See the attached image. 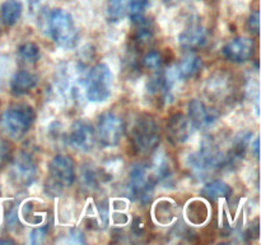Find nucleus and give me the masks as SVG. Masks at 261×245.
<instances>
[{
	"instance_id": "2eb2a0df",
	"label": "nucleus",
	"mask_w": 261,
	"mask_h": 245,
	"mask_svg": "<svg viewBox=\"0 0 261 245\" xmlns=\"http://www.w3.org/2000/svg\"><path fill=\"white\" fill-rule=\"evenodd\" d=\"M201 68H203V60L194 51H188V54L177 64L172 65L173 73L178 82L195 78L200 73Z\"/></svg>"
},
{
	"instance_id": "f8f14e48",
	"label": "nucleus",
	"mask_w": 261,
	"mask_h": 245,
	"mask_svg": "<svg viewBox=\"0 0 261 245\" xmlns=\"http://www.w3.org/2000/svg\"><path fill=\"white\" fill-rule=\"evenodd\" d=\"M51 181L60 188L71 186L75 181V163L68 155H56L48 163Z\"/></svg>"
},
{
	"instance_id": "ddd939ff",
	"label": "nucleus",
	"mask_w": 261,
	"mask_h": 245,
	"mask_svg": "<svg viewBox=\"0 0 261 245\" xmlns=\"http://www.w3.org/2000/svg\"><path fill=\"white\" fill-rule=\"evenodd\" d=\"M224 58L232 63H245L251 60L255 54V41L250 37L240 36L232 38L222 48Z\"/></svg>"
},
{
	"instance_id": "aec40b11",
	"label": "nucleus",
	"mask_w": 261,
	"mask_h": 245,
	"mask_svg": "<svg viewBox=\"0 0 261 245\" xmlns=\"http://www.w3.org/2000/svg\"><path fill=\"white\" fill-rule=\"evenodd\" d=\"M23 5L19 0H5L0 8V17L4 24L14 26L20 19Z\"/></svg>"
},
{
	"instance_id": "bb28decb",
	"label": "nucleus",
	"mask_w": 261,
	"mask_h": 245,
	"mask_svg": "<svg viewBox=\"0 0 261 245\" xmlns=\"http://www.w3.org/2000/svg\"><path fill=\"white\" fill-rule=\"evenodd\" d=\"M229 87L228 81H223V78H217L214 82L209 81V94L217 99H224L229 96Z\"/></svg>"
},
{
	"instance_id": "39448f33",
	"label": "nucleus",
	"mask_w": 261,
	"mask_h": 245,
	"mask_svg": "<svg viewBox=\"0 0 261 245\" xmlns=\"http://www.w3.org/2000/svg\"><path fill=\"white\" fill-rule=\"evenodd\" d=\"M160 142V127L154 117L150 115H142L138 117L132 129V144L135 152L140 155H150L157 150Z\"/></svg>"
},
{
	"instance_id": "c85d7f7f",
	"label": "nucleus",
	"mask_w": 261,
	"mask_h": 245,
	"mask_svg": "<svg viewBox=\"0 0 261 245\" xmlns=\"http://www.w3.org/2000/svg\"><path fill=\"white\" fill-rule=\"evenodd\" d=\"M246 28L251 35H259L260 31V14L259 10H254L246 20Z\"/></svg>"
},
{
	"instance_id": "7ed1b4c3",
	"label": "nucleus",
	"mask_w": 261,
	"mask_h": 245,
	"mask_svg": "<svg viewBox=\"0 0 261 245\" xmlns=\"http://www.w3.org/2000/svg\"><path fill=\"white\" fill-rule=\"evenodd\" d=\"M47 32L54 42L63 48L75 47L79 40V31L69 12L64 9H54L48 13Z\"/></svg>"
},
{
	"instance_id": "dca6fc26",
	"label": "nucleus",
	"mask_w": 261,
	"mask_h": 245,
	"mask_svg": "<svg viewBox=\"0 0 261 245\" xmlns=\"http://www.w3.org/2000/svg\"><path fill=\"white\" fill-rule=\"evenodd\" d=\"M38 78L36 74H33L30 70H18L13 74L12 79L9 82L10 92L14 96H23L27 94L37 86Z\"/></svg>"
},
{
	"instance_id": "c756f323",
	"label": "nucleus",
	"mask_w": 261,
	"mask_h": 245,
	"mask_svg": "<svg viewBox=\"0 0 261 245\" xmlns=\"http://www.w3.org/2000/svg\"><path fill=\"white\" fill-rule=\"evenodd\" d=\"M47 232L48 225L35 229L31 232V242L32 244H41V242H43L46 240V236H47Z\"/></svg>"
},
{
	"instance_id": "a211bd4d",
	"label": "nucleus",
	"mask_w": 261,
	"mask_h": 245,
	"mask_svg": "<svg viewBox=\"0 0 261 245\" xmlns=\"http://www.w3.org/2000/svg\"><path fill=\"white\" fill-rule=\"evenodd\" d=\"M103 174L92 165H84L81 171V186L86 193H92L101 188Z\"/></svg>"
},
{
	"instance_id": "423d86ee",
	"label": "nucleus",
	"mask_w": 261,
	"mask_h": 245,
	"mask_svg": "<svg viewBox=\"0 0 261 245\" xmlns=\"http://www.w3.org/2000/svg\"><path fill=\"white\" fill-rule=\"evenodd\" d=\"M157 184L152 167L145 163H138L132 168L127 181V193L132 199H140L148 202L153 195V190Z\"/></svg>"
},
{
	"instance_id": "cd10ccee",
	"label": "nucleus",
	"mask_w": 261,
	"mask_h": 245,
	"mask_svg": "<svg viewBox=\"0 0 261 245\" xmlns=\"http://www.w3.org/2000/svg\"><path fill=\"white\" fill-rule=\"evenodd\" d=\"M12 153L13 148L10 145V143L8 140L0 138V170L10 162V160H12Z\"/></svg>"
},
{
	"instance_id": "f03ea898",
	"label": "nucleus",
	"mask_w": 261,
	"mask_h": 245,
	"mask_svg": "<svg viewBox=\"0 0 261 245\" xmlns=\"http://www.w3.org/2000/svg\"><path fill=\"white\" fill-rule=\"evenodd\" d=\"M35 120L36 112L32 106L14 105L0 114V129L10 139L19 140L27 134Z\"/></svg>"
},
{
	"instance_id": "4be33fe9",
	"label": "nucleus",
	"mask_w": 261,
	"mask_h": 245,
	"mask_svg": "<svg viewBox=\"0 0 261 245\" xmlns=\"http://www.w3.org/2000/svg\"><path fill=\"white\" fill-rule=\"evenodd\" d=\"M150 167H152L153 175H154L157 184H168L172 181V167H171L170 162H168V160L165 156H158V157L155 158L154 163H153Z\"/></svg>"
},
{
	"instance_id": "412c9836",
	"label": "nucleus",
	"mask_w": 261,
	"mask_h": 245,
	"mask_svg": "<svg viewBox=\"0 0 261 245\" xmlns=\"http://www.w3.org/2000/svg\"><path fill=\"white\" fill-rule=\"evenodd\" d=\"M135 24V33H134V41L139 47H144V46L149 45L154 38V27L150 19L148 18H143L139 22L134 23Z\"/></svg>"
},
{
	"instance_id": "7c9ffc66",
	"label": "nucleus",
	"mask_w": 261,
	"mask_h": 245,
	"mask_svg": "<svg viewBox=\"0 0 261 245\" xmlns=\"http://www.w3.org/2000/svg\"><path fill=\"white\" fill-rule=\"evenodd\" d=\"M250 145H251L252 151H254V156L259 160V137L255 138V140L254 142H251V144Z\"/></svg>"
},
{
	"instance_id": "b1692460",
	"label": "nucleus",
	"mask_w": 261,
	"mask_h": 245,
	"mask_svg": "<svg viewBox=\"0 0 261 245\" xmlns=\"http://www.w3.org/2000/svg\"><path fill=\"white\" fill-rule=\"evenodd\" d=\"M18 55L20 60L25 64L37 63L41 56L40 47L35 42H24L18 47Z\"/></svg>"
},
{
	"instance_id": "f257e3e1",
	"label": "nucleus",
	"mask_w": 261,
	"mask_h": 245,
	"mask_svg": "<svg viewBox=\"0 0 261 245\" xmlns=\"http://www.w3.org/2000/svg\"><path fill=\"white\" fill-rule=\"evenodd\" d=\"M188 165L194 176L204 179L213 171L229 166L228 153L222 150L213 137H205L198 151L189 155Z\"/></svg>"
},
{
	"instance_id": "f3484780",
	"label": "nucleus",
	"mask_w": 261,
	"mask_h": 245,
	"mask_svg": "<svg viewBox=\"0 0 261 245\" xmlns=\"http://www.w3.org/2000/svg\"><path fill=\"white\" fill-rule=\"evenodd\" d=\"M110 214L107 202H101L98 204H92L87 213V226L91 229H105L109 225Z\"/></svg>"
},
{
	"instance_id": "2f4dec72",
	"label": "nucleus",
	"mask_w": 261,
	"mask_h": 245,
	"mask_svg": "<svg viewBox=\"0 0 261 245\" xmlns=\"http://www.w3.org/2000/svg\"><path fill=\"white\" fill-rule=\"evenodd\" d=\"M4 242H14L13 241V240H10V239H0V244H4Z\"/></svg>"
},
{
	"instance_id": "a878e982",
	"label": "nucleus",
	"mask_w": 261,
	"mask_h": 245,
	"mask_svg": "<svg viewBox=\"0 0 261 245\" xmlns=\"http://www.w3.org/2000/svg\"><path fill=\"white\" fill-rule=\"evenodd\" d=\"M148 7V0H129V17L133 23H137L145 17V10Z\"/></svg>"
},
{
	"instance_id": "0eeeda50",
	"label": "nucleus",
	"mask_w": 261,
	"mask_h": 245,
	"mask_svg": "<svg viewBox=\"0 0 261 245\" xmlns=\"http://www.w3.org/2000/svg\"><path fill=\"white\" fill-rule=\"evenodd\" d=\"M124 133L125 124L119 115L106 111L99 115L98 119H97V139L105 147L112 148L119 145Z\"/></svg>"
},
{
	"instance_id": "20e7f679",
	"label": "nucleus",
	"mask_w": 261,
	"mask_h": 245,
	"mask_svg": "<svg viewBox=\"0 0 261 245\" xmlns=\"http://www.w3.org/2000/svg\"><path fill=\"white\" fill-rule=\"evenodd\" d=\"M112 71L105 63H98L89 69L83 81L84 93L91 102L99 104L110 99L112 92Z\"/></svg>"
},
{
	"instance_id": "6ab92c4d",
	"label": "nucleus",
	"mask_w": 261,
	"mask_h": 245,
	"mask_svg": "<svg viewBox=\"0 0 261 245\" xmlns=\"http://www.w3.org/2000/svg\"><path fill=\"white\" fill-rule=\"evenodd\" d=\"M201 194L209 201H218L221 198H229L232 195V188L223 180H212L203 186Z\"/></svg>"
},
{
	"instance_id": "1a4fd4ad",
	"label": "nucleus",
	"mask_w": 261,
	"mask_h": 245,
	"mask_svg": "<svg viewBox=\"0 0 261 245\" xmlns=\"http://www.w3.org/2000/svg\"><path fill=\"white\" fill-rule=\"evenodd\" d=\"M209 32L199 18H191L185 26L182 31L178 33L177 41L178 45L186 51H194L195 53L199 48L204 47L208 43Z\"/></svg>"
},
{
	"instance_id": "473e14b6",
	"label": "nucleus",
	"mask_w": 261,
	"mask_h": 245,
	"mask_svg": "<svg viewBox=\"0 0 261 245\" xmlns=\"http://www.w3.org/2000/svg\"><path fill=\"white\" fill-rule=\"evenodd\" d=\"M0 195H2V188H0Z\"/></svg>"
},
{
	"instance_id": "4468645a",
	"label": "nucleus",
	"mask_w": 261,
	"mask_h": 245,
	"mask_svg": "<svg viewBox=\"0 0 261 245\" xmlns=\"http://www.w3.org/2000/svg\"><path fill=\"white\" fill-rule=\"evenodd\" d=\"M194 127L189 120L188 115L182 112H176L168 119L167 125H166V133L167 138L173 144H182L188 142L191 138L194 132Z\"/></svg>"
},
{
	"instance_id": "9d476101",
	"label": "nucleus",
	"mask_w": 261,
	"mask_h": 245,
	"mask_svg": "<svg viewBox=\"0 0 261 245\" xmlns=\"http://www.w3.org/2000/svg\"><path fill=\"white\" fill-rule=\"evenodd\" d=\"M188 117L195 130H209L219 120V112L199 99L188 104Z\"/></svg>"
},
{
	"instance_id": "5701e85b",
	"label": "nucleus",
	"mask_w": 261,
	"mask_h": 245,
	"mask_svg": "<svg viewBox=\"0 0 261 245\" xmlns=\"http://www.w3.org/2000/svg\"><path fill=\"white\" fill-rule=\"evenodd\" d=\"M126 0H107L106 17L110 23H120L126 15Z\"/></svg>"
},
{
	"instance_id": "9b49d317",
	"label": "nucleus",
	"mask_w": 261,
	"mask_h": 245,
	"mask_svg": "<svg viewBox=\"0 0 261 245\" xmlns=\"http://www.w3.org/2000/svg\"><path fill=\"white\" fill-rule=\"evenodd\" d=\"M66 140L74 150L89 152L96 144V129L87 120H76L66 134Z\"/></svg>"
},
{
	"instance_id": "6e6552de",
	"label": "nucleus",
	"mask_w": 261,
	"mask_h": 245,
	"mask_svg": "<svg viewBox=\"0 0 261 245\" xmlns=\"http://www.w3.org/2000/svg\"><path fill=\"white\" fill-rule=\"evenodd\" d=\"M10 176L18 185L31 186L37 176V163L30 151H20L12 161Z\"/></svg>"
},
{
	"instance_id": "393cba45",
	"label": "nucleus",
	"mask_w": 261,
	"mask_h": 245,
	"mask_svg": "<svg viewBox=\"0 0 261 245\" xmlns=\"http://www.w3.org/2000/svg\"><path fill=\"white\" fill-rule=\"evenodd\" d=\"M163 61H165V58H163L162 53L158 50H150L143 56L142 59V65L144 68L149 69V70H160L163 66Z\"/></svg>"
}]
</instances>
